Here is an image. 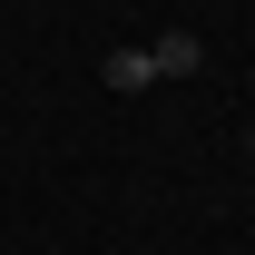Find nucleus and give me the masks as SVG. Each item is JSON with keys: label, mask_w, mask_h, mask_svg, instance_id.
<instances>
[{"label": "nucleus", "mask_w": 255, "mask_h": 255, "mask_svg": "<svg viewBox=\"0 0 255 255\" xmlns=\"http://www.w3.org/2000/svg\"><path fill=\"white\" fill-rule=\"evenodd\" d=\"M147 59H157V79H196L206 49H196V30H167V39H147Z\"/></svg>", "instance_id": "f257e3e1"}, {"label": "nucleus", "mask_w": 255, "mask_h": 255, "mask_svg": "<svg viewBox=\"0 0 255 255\" xmlns=\"http://www.w3.org/2000/svg\"><path fill=\"white\" fill-rule=\"evenodd\" d=\"M98 79H108L118 98H137V89H157V59H147V49H108V69H98Z\"/></svg>", "instance_id": "f03ea898"}, {"label": "nucleus", "mask_w": 255, "mask_h": 255, "mask_svg": "<svg viewBox=\"0 0 255 255\" xmlns=\"http://www.w3.org/2000/svg\"><path fill=\"white\" fill-rule=\"evenodd\" d=\"M246 157H255V128H246Z\"/></svg>", "instance_id": "7ed1b4c3"}]
</instances>
